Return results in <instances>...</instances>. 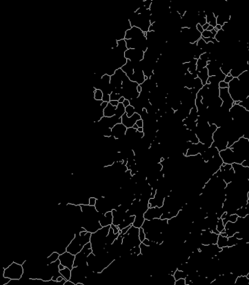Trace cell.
<instances>
[{"instance_id": "cell-10", "label": "cell", "mask_w": 249, "mask_h": 285, "mask_svg": "<svg viewBox=\"0 0 249 285\" xmlns=\"http://www.w3.org/2000/svg\"><path fill=\"white\" fill-rule=\"evenodd\" d=\"M162 214H163V210H162V208L153 207V208H149L147 210V211L144 214V218H145V220L161 219Z\"/></svg>"}, {"instance_id": "cell-6", "label": "cell", "mask_w": 249, "mask_h": 285, "mask_svg": "<svg viewBox=\"0 0 249 285\" xmlns=\"http://www.w3.org/2000/svg\"><path fill=\"white\" fill-rule=\"evenodd\" d=\"M219 97L223 101V105L221 108L227 110H230V109L234 105V102L231 97L230 92H229V88L220 89Z\"/></svg>"}, {"instance_id": "cell-27", "label": "cell", "mask_w": 249, "mask_h": 285, "mask_svg": "<svg viewBox=\"0 0 249 285\" xmlns=\"http://www.w3.org/2000/svg\"><path fill=\"white\" fill-rule=\"evenodd\" d=\"M135 109L133 106L130 105L126 108V113H127L128 117H131L135 113Z\"/></svg>"}, {"instance_id": "cell-9", "label": "cell", "mask_w": 249, "mask_h": 285, "mask_svg": "<svg viewBox=\"0 0 249 285\" xmlns=\"http://www.w3.org/2000/svg\"><path fill=\"white\" fill-rule=\"evenodd\" d=\"M220 157H221L224 164L232 165L236 163V155L231 148L220 151Z\"/></svg>"}, {"instance_id": "cell-39", "label": "cell", "mask_w": 249, "mask_h": 285, "mask_svg": "<svg viewBox=\"0 0 249 285\" xmlns=\"http://www.w3.org/2000/svg\"><path fill=\"white\" fill-rule=\"evenodd\" d=\"M123 105H124V106L125 107V108H127V107L130 105V101L128 100V99H125L124 103H123Z\"/></svg>"}, {"instance_id": "cell-16", "label": "cell", "mask_w": 249, "mask_h": 285, "mask_svg": "<svg viewBox=\"0 0 249 285\" xmlns=\"http://www.w3.org/2000/svg\"><path fill=\"white\" fill-rule=\"evenodd\" d=\"M209 77H210V75H209L208 70L207 68L202 69L198 71V78L201 80L204 86L207 84Z\"/></svg>"}, {"instance_id": "cell-43", "label": "cell", "mask_w": 249, "mask_h": 285, "mask_svg": "<svg viewBox=\"0 0 249 285\" xmlns=\"http://www.w3.org/2000/svg\"><path fill=\"white\" fill-rule=\"evenodd\" d=\"M125 99H126L125 98L122 97L121 98H120V99H119V100H118V103H124V100H125Z\"/></svg>"}, {"instance_id": "cell-20", "label": "cell", "mask_w": 249, "mask_h": 285, "mask_svg": "<svg viewBox=\"0 0 249 285\" xmlns=\"http://www.w3.org/2000/svg\"><path fill=\"white\" fill-rule=\"evenodd\" d=\"M228 239H229L228 237L222 236V235L219 234V239H218V243H217L218 246L221 249L227 247V246H228Z\"/></svg>"}, {"instance_id": "cell-37", "label": "cell", "mask_w": 249, "mask_h": 285, "mask_svg": "<svg viewBox=\"0 0 249 285\" xmlns=\"http://www.w3.org/2000/svg\"><path fill=\"white\" fill-rule=\"evenodd\" d=\"M136 125L138 127V128L140 127H144V121L142 119H140L136 122Z\"/></svg>"}, {"instance_id": "cell-15", "label": "cell", "mask_w": 249, "mask_h": 285, "mask_svg": "<svg viewBox=\"0 0 249 285\" xmlns=\"http://www.w3.org/2000/svg\"><path fill=\"white\" fill-rule=\"evenodd\" d=\"M205 14H206V20L207 23H209L210 26H213L216 28L217 26V18L214 15L213 12V11H205Z\"/></svg>"}, {"instance_id": "cell-47", "label": "cell", "mask_w": 249, "mask_h": 285, "mask_svg": "<svg viewBox=\"0 0 249 285\" xmlns=\"http://www.w3.org/2000/svg\"><path fill=\"white\" fill-rule=\"evenodd\" d=\"M77 285H85V284H83V283H78V284H77Z\"/></svg>"}, {"instance_id": "cell-28", "label": "cell", "mask_w": 249, "mask_h": 285, "mask_svg": "<svg viewBox=\"0 0 249 285\" xmlns=\"http://www.w3.org/2000/svg\"><path fill=\"white\" fill-rule=\"evenodd\" d=\"M207 62H206V61H204L202 60V59H199L197 60V64H196V66H197V71H199V70H202V69H203V68H207Z\"/></svg>"}, {"instance_id": "cell-18", "label": "cell", "mask_w": 249, "mask_h": 285, "mask_svg": "<svg viewBox=\"0 0 249 285\" xmlns=\"http://www.w3.org/2000/svg\"><path fill=\"white\" fill-rule=\"evenodd\" d=\"M145 219L144 218V214H138L135 216V219L134 223H133V226L137 228H141L142 226L143 225L144 222H145Z\"/></svg>"}, {"instance_id": "cell-38", "label": "cell", "mask_w": 249, "mask_h": 285, "mask_svg": "<svg viewBox=\"0 0 249 285\" xmlns=\"http://www.w3.org/2000/svg\"><path fill=\"white\" fill-rule=\"evenodd\" d=\"M196 29H197V30L199 31V32H200V33H201V34H203L204 31H205V30H203V26H201V25L199 24V23H198V24H197V26H196Z\"/></svg>"}, {"instance_id": "cell-32", "label": "cell", "mask_w": 249, "mask_h": 285, "mask_svg": "<svg viewBox=\"0 0 249 285\" xmlns=\"http://www.w3.org/2000/svg\"><path fill=\"white\" fill-rule=\"evenodd\" d=\"M139 238H140V241H141V242H142V241H143L146 238L145 233V232H144V230L142 228H140V231H139Z\"/></svg>"}, {"instance_id": "cell-41", "label": "cell", "mask_w": 249, "mask_h": 285, "mask_svg": "<svg viewBox=\"0 0 249 285\" xmlns=\"http://www.w3.org/2000/svg\"><path fill=\"white\" fill-rule=\"evenodd\" d=\"M64 285H77V284H75V283L72 282L71 281H67L65 282V284H64Z\"/></svg>"}, {"instance_id": "cell-2", "label": "cell", "mask_w": 249, "mask_h": 285, "mask_svg": "<svg viewBox=\"0 0 249 285\" xmlns=\"http://www.w3.org/2000/svg\"><path fill=\"white\" fill-rule=\"evenodd\" d=\"M111 226L102 228L96 233H92L90 243L91 244L93 254L98 256L104 251L107 245V237L109 233Z\"/></svg>"}, {"instance_id": "cell-4", "label": "cell", "mask_w": 249, "mask_h": 285, "mask_svg": "<svg viewBox=\"0 0 249 285\" xmlns=\"http://www.w3.org/2000/svg\"><path fill=\"white\" fill-rule=\"evenodd\" d=\"M109 103L103 102L102 100L98 101L94 99L93 105V117L94 122L97 123L100 121L104 117V110Z\"/></svg>"}, {"instance_id": "cell-8", "label": "cell", "mask_w": 249, "mask_h": 285, "mask_svg": "<svg viewBox=\"0 0 249 285\" xmlns=\"http://www.w3.org/2000/svg\"><path fill=\"white\" fill-rule=\"evenodd\" d=\"M75 255H72L70 252H64L59 255V261L61 264L64 266L65 268H70L72 270L74 268V262H75Z\"/></svg>"}, {"instance_id": "cell-12", "label": "cell", "mask_w": 249, "mask_h": 285, "mask_svg": "<svg viewBox=\"0 0 249 285\" xmlns=\"http://www.w3.org/2000/svg\"><path fill=\"white\" fill-rule=\"evenodd\" d=\"M127 128L124 126L122 123L116 124L112 129V136L115 140L121 139L124 137H125L126 133H127Z\"/></svg>"}, {"instance_id": "cell-19", "label": "cell", "mask_w": 249, "mask_h": 285, "mask_svg": "<svg viewBox=\"0 0 249 285\" xmlns=\"http://www.w3.org/2000/svg\"><path fill=\"white\" fill-rule=\"evenodd\" d=\"M119 235H120V233L115 234L113 229H112L111 227V229H110L109 233H108L107 237V245H106V246H111V245L114 243V241L118 238Z\"/></svg>"}, {"instance_id": "cell-44", "label": "cell", "mask_w": 249, "mask_h": 285, "mask_svg": "<svg viewBox=\"0 0 249 285\" xmlns=\"http://www.w3.org/2000/svg\"><path fill=\"white\" fill-rule=\"evenodd\" d=\"M64 268H65V267H64V266H62V265L60 264L59 266V270H63V269H64Z\"/></svg>"}, {"instance_id": "cell-7", "label": "cell", "mask_w": 249, "mask_h": 285, "mask_svg": "<svg viewBox=\"0 0 249 285\" xmlns=\"http://www.w3.org/2000/svg\"><path fill=\"white\" fill-rule=\"evenodd\" d=\"M145 53L137 49H127L125 52V58L131 61H141L144 59Z\"/></svg>"}, {"instance_id": "cell-30", "label": "cell", "mask_w": 249, "mask_h": 285, "mask_svg": "<svg viewBox=\"0 0 249 285\" xmlns=\"http://www.w3.org/2000/svg\"><path fill=\"white\" fill-rule=\"evenodd\" d=\"M200 59L208 63L209 61H210V54H209V53H204V54H202L201 56H200Z\"/></svg>"}, {"instance_id": "cell-34", "label": "cell", "mask_w": 249, "mask_h": 285, "mask_svg": "<svg viewBox=\"0 0 249 285\" xmlns=\"http://www.w3.org/2000/svg\"><path fill=\"white\" fill-rule=\"evenodd\" d=\"M219 86L220 89L229 88V83H227L226 82H224V81H221V82L219 83Z\"/></svg>"}, {"instance_id": "cell-24", "label": "cell", "mask_w": 249, "mask_h": 285, "mask_svg": "<svg viewBox=\"0 0 249 285\" xmlns=\"http://www.w3.org/2000/svg\"><path fill=\"white\" fill-rule=\"evenodd\" d=\"M236 214L238 216V217L240 218H245L248 215V211H247L246 207H242V208H239L236 212Z\"/></svg>"}, {"instance_id": "cell-23", "label": "cell", "mask_w": 249, "mask_h": 285, "mask_svg": "<svg viewBox=\"0 0 249 285\" xmlns=\"http://www.w3.org/2000/svg\"><path fill=\"white\" fill-rule=\"evenodd\" d=\"M174 277L176 281L179 280V279H186V278L187 277V274L182 270H177L174 274Z\"/></svg>"}, {"instance_id": "cell-11", "label": "cell", "mask_w": 249, "mask_h": 285, "mask_svg": "<svg viewBox=\"0 0 249 285\" xmlns=\"http://www.w3.org/2000/svg\"><path fill=\"white\" fill-rule=\"evenodd\" d=\"M122 124L124 125L127 129L131 128L134 127V125L136 124V122L140 119H141V116L140 114L135 113L134 115L131 117H128L127 113H124L122 118Z\"/></svg>"}, {"instance_id": "cell-29", "label": "cell", "mask_w": 249, "mask_h": 285, "mask_svg": "<svg viewBox=\"0 0 249 285\" xmlns=\"http://www.w3.org/2000/svg\"><path fill=\"white\" fill-rule=\"evenodd\" d=\"M216 37V34L213 33L212 32L210 31H207V30H205L203 32V33L202 34V37L203 38H215Z\"/></svg>"}, {"instance_id": "cell-13", "label": "cell", "mask_w": 249, "mask_h": 285, "mask_svg": "<svg viewBox=\"0 0 249 285\" xmlns=\"http://www.w3.org/2000/svg\"><path fill=\"white\" fill-rule=\"evenodd\" d=\"M113 222V212L108 211L106 214H102L100 219V223L102 226V228H105V227L111 226Z\"/></svg>"}, {"instance_id": "cell-31", "label": "cell", "mask_w": 249, "mask_h": 285, "mask_svg": "<svg viewBox=\"0 0 249 285\" xmlns=\"http://www.w3.org/2000/svg\"><path fill=\"white\" fill-rule=\"evenodd\" d=\"M122 96L120 94L112 92L111 94V101H118L120 98H121Z\"/></svg>"}, {"instance_id": "cell-3", "label": "cell", "mask_w": 249, "mask_h": 285, "mask_svg": "<svg viewBox=\"0 0 249 285\" xmlns=\"http://www.w3.org/2000/svg\"><path fill=\"white\" fill-rule=\"evenodd\" d=\"M4 276L10 280H20L23 275V266L13 262L8 268L4 270Z\"/></svg>"}, {"instance_id": "cell-26", "label": "cell", "mask_w": 249, "mask_h": 285, "mask_svg": "<svg viewBox=\"0 0 249 285\" xmlns=\"http://www.w3.org/2000/svg\"><path fill=\"white\" fill-rule=\"evenodd\" d=\"M216 229H217V231L219 232V233H223V232H224L225 225H224V224H223V221L222 219H219V221H218L217 228H216Z\"/></svg>"}, {"instance_id": "cell-35", "label": "cell", "mask_w": 249, "mask_h": 285, "mask_svg": "<svg viewBox=\"0 0 249 285\" xmlns=\"http://www.w3.org/2000/svg\"><path fill=\"white\" fill-rule=\"evenodd\" d=\"M175 285H187L185 279H179V280H177L176 281V284Z\"/></svg>"}, {"instance_id": "cell-42", "label": "cell", "mask_w": 249, "mask_h": 285, "mask_svg": "<svg viewBox=\"0 0 249 285\" xmlns=\"http://www.w3.org/2000/svg\"><path fill=\"white\" fill-rule=\"evenodd\" d=\"M209 26H210V24L207 23L206 24H205V25H204V26H203V30H207V29H208V27H209Z\"/></svg>"}, {"instance_id": "cell-45", "label": "cell", "mask_w": 249, "mask_h": 285, "mask_svg": "<svg viewBox=\"0 0 249 285\" xmlns=\"http://www.w3.org/2000/svg\"><path fill=\"white\" fill-rule=\"evenodd\" d=\"M137 130H138V131L139 132H144V129H143V127H140V128H138Z\"/></svg>"}, {"instance_id": "cell-40", "label": "cell", "mask_w": 249, "mask_h": 285, "mask_svg": "<svg viewBox=\"0 0 249 285\" xmlns=\"http://www.w3.org/2000/svg\"><path fill=\"white\" fill-rule=\"evenodd\" d=\"M110 103H111L113 106H115V107H118V105L119 104L118 101H111L110 102Z\"/></svg>"}, {"instance_id": "cell-33", "label": "cell", "mask_w": 249, "mask_h": 285, "mask_svg": "<svg viewBox=\"0 0 249 285\" xmlns=\"http://www.w3.org/2000/svg\"><path fill=\"white\" fill-rule=\"evenodd\" d=\"M97 198L95 197H91L89 198V205L88 206H95L97 203Z\"/></svg>"}, {"instance_id": "cell-21", "label": "cell", "mask_w": 249, "mask_h": 285, "mask_svg": "<svg viewBox=\"0 0 249 285\" xmlns=\"http://www.w3.org/2000/svg\"><path fill=\"white\" fill-rule=\"evenodd\" d=\"M59 255H59V253H57V252H53V253L50 254V255L46 258L47 263L49 265L54 262H56V261H57L59 258Z\"/></svg>"}, {"instance_id": "cell-1", "label": "cell", "mask_w": 249, "mask_h": 285, "mask_svg": "<svg viewBox=\"0 0 249 285\" xmlns=\"http://www.w3.org/2000/svg\"><path fill=\"white\" fill-rule=\"evenodd\" d=\"M91 236V233L86 231L83 227H79L75 230V237L68 246L67 252L73 255H76L83 249L85 245L90 243Z\"/></svg>"}, {"instance_id": "cell-25", "label": "cell", "mask_w": 249, "mask_h": 285, "mask_svg": "<svg viewBox=\"0 0 249 285\" xmlns=\"http://www.w3.org/2000/svg\"><path fill=\"white\" fill-rule=\"evenodd\" d=\"M94 99L95 100L101 101L103 99V92L100 89H95L94 92Z\"/></svg>"}, {"instance_id": "cell-5", "label": "cell", "mask_w": 249, "mask_h": 285, "mask_svg": "<svg viewBox=\"0 0 249 285\" xmlns=\"http://www.w3.org/2000/svg\"><path fill=\"white\" fill-rule=\"evenodd\" d=\"M219 234L215 233L210 230H203L200 236V240L203 245L217 244Z\"/></svg>"}, {"instance_id": "cell-14", "label": "cell", "mask_w": 249, "mask_h": 285, "mask_svg": "<svg viewBox=\"0 0 249 285\" xmlns=\"http://www.w3.org/2000/svg\"><path fill=\"white\" fill-rule=\"evenodd\" d=\"M144 34L145 33H144V32H142L140 29L138 28V27L133 26V27H131L130 30H129L127 32H126L125 40L133 39V38L139 37V36H141Z\"/></svg>"}, {"instance_id": "cell-36", "label": "cell", "mask_w": 249, "mask_h": 285, "mask_svg": "<svg viewBox=\"0 0 249 285\" xmlns=\"http://www.w3.org/2000/svg\"><path fill=\"white\" fill-rule=\"evenodd\" d=\"M233 78H234L232 77V76L230 74V75H227L226 78H225V80H224V82H226L227 83H230L231 82V81H232V80H233Z\"/></svg>"}, {"instance_id": "cell-17", "label": "cell", "mask_w": 249, "mask_h": 285, "mask_svg": "<svg viewBox=\"0 0 249 285\" xmlns=\"http://www.w3.org/2000/svg\"><path fill=\"white\" fill-rule=\"evenodd\" d=\"M117 107L113 106L111 103H108L107 107L104 110V116L105 117H112L114 116L116 113Z\"/></svg>"}, {"instance_id": "cell-22", "label": "cell", "mask_w": 249, "mask_h": 285, "mask_svg": "<svg viewBox=\"0 0 249 285\" xmlns=\"http://www.w3.org/2000/svg\"><path fill=\"white\" fill-rule=\"evenodd\" d=\"M60 273L61 276L64 278L67 281H70L71 279V274H72V270L70 268H65L64 269L60 270Z\"/></svg>"}, {"instance_id": "cell-46", "label": "cell", "mask_w": 249, "mask_h": 285, "mask_svg": "<svg viewBox=\"0 0 249 285\" xmlns=\"http://www.w3.org/2000/svg\"><path fill=\"white\" fill-rule=\"evenodd\" d=\"M214 29H215V28H214V27H213V26H210H210H209V27H208V29H207V31H210V32H211V31H212V30H214Z\"/></svg>"}]
</instances>
